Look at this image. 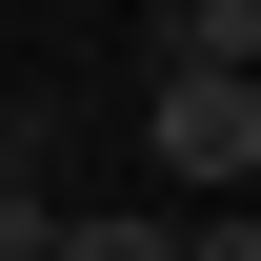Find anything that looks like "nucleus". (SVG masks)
Here are the masks:
<instances>
[{
	"label": "nucleus",
	"mask_w": 261,
	"mask_h": 261,
	"mask_svg": "<svg viewBox=\"0 0 261 261\" xmlns=\"http://www.w3.org/2000/svg\"><path fill=\"white\" fill-rule=\"evenodd\" d=\"M20 181H61V121H40V100H0V201Z\"/></svg>",
	"instance_id": "4"
},
{
	"label": "nucleus",
	"mask_w": 261,
	"mask_h": 261,
	"mask_svg": "<svg viewBox=\"0 0 261 261\" xmlns=\"http://www.w3.org/2000/svg\"><path fill=\"white\" fill-rule=\"evenodd\" d=\"M181 261H261V221H241V201H221V221H181Z\"/></svg>",
	"instance_id": "6"
},
{
	"label": "nucleus",
	"mask_w": 261,
	"mask_h": 261,
	"mask_svg": "<svg viewBox=\"0 0 261 261\" xmlns=\"http://www.w3.org/2000/svg\"><path fill=\"white\" fill-rule=\"evenodd\" d=\"M40 241H61V181H20V201H0V261H40Z\"/></svg>",
	"instance_id": "5"
},
{
	"label": "nucleus",
	"mask_w": 261,
	"mask_h": 261,
	"mask_svg": "<svg viewBox=\"0 0 261 261\" xmlns=\"http://www.w3.org/2000/svg\"><path fill=\"white\" fill-rule=\"evenodd\" d=\"M141 141H161L181 201H241V181H261V81H161V100H141Z\"/></svg>",
	"instance_id": "1"
},
{
	"label": "nucleus",
	"mask_w": 261,
	"mask_h": 261,
	"mask_svg": "<svg viewBox=\"0 0 261 261\" xmlns=\"http://www.w3.org/2000/svg\"><path fill=\"white\" fill-rule=\"evenodd\" d=\"M161 81H261V0H181L161 20Z\"/></svg>",
	"instance_id": "2"
},
{
	"label": "nucleus",
	"mask_w": 261,
	"mask_h": 261,
	"mask_svg": "<svg viewBox=\"0 0 261 261\" xmlns=\"http://www.w3.org/2000/svg\"><path fill=\"white\" fill-rule=\"evenodd\" d=\"M40 261H181V221H81V201H61V241H40Z\"/></svg>",
	"instance_id": "3"
}]
</instances>
